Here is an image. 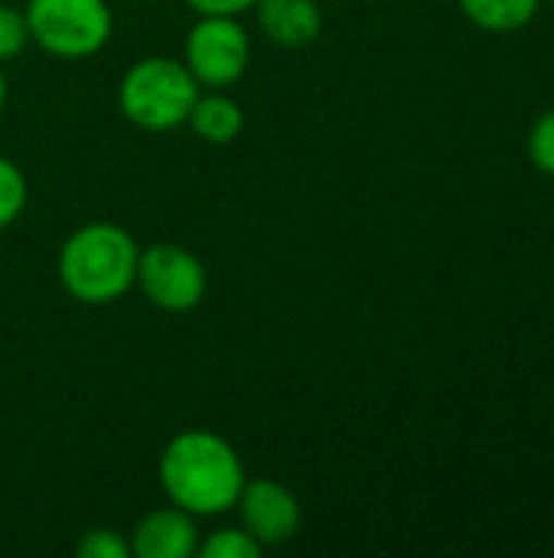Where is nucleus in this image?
Instances as JSON below:
<instances>
[{
  "instance_id": "nucleus-4",
  "label": "nucleus",
  "mask_w": 554,
  "mask_h": 558,
  "mask_svg": "<svg viewBox=\"0 0 554 558\" xmlns=\"http://www.w3.org/2000/svg\"><path fill=\"white\" fill-rule=\"evenodd\" d=\"M23 13L29 43L65 62L98 56L114 33L108 0H26Z\"/></svg>"
},
{
  "instance_id": "nucleus-17",
  "label": "nucleus",
  "mask_w": 554,
  "mask_h": 558,
  "mask_svg": "<svg viewBox=\"0 0 554 558\" xmlns=\"http://www.w3.org/2000/svg\"><path fill=\"white\" fill-rule=\"evenodd\" d=\"M258 0H186V7L202 16V13H225V16H242L255 7Z\"/></svg>"
},
{
  "instance_id": "nucleus-12",
  "label": "nucleus",
  "mask_w": 554,
  "mask_h": 558,
  "mask_svg": "<svg viewBox=\"0 0 554 558\" xmlns=\"http://www.w3.org/2000/svg\"><path fill=\"white\" fill-rule=\"evenodd\" d=\"M29 203V183L26 173L0 154V232L10 229Z\"/></svg>"
},
{
  "instance_id": "nucleus-18",
  "label": "nucleus",
  "mask_w": 554,
  "mask_h": 558,
  "mask_svg": "<svg viewBox=\"0 0 554 558\" xmlns=\"http://www.w3.org/2000/svg\"><path fill=\"white\" fill-rule=\"evenodd\" d=\"M7 108V75H3V65H0V114Z\"/></svg>"
},
{
  "instance_id": "nucleus-2",
  "label": "nucleus",
  "mask_w": 554,
  "mask_h": 558,
  "mask_svg": "<svg viewBox=\"0 0 554 558\" xmlns=\"http://www.w3.org/2000/svg\"><path fill=\"white\" fill-rule=\"evenodd\" d=\"M140 245L137 239L108 219L78 226L59 248L56 275L62 291L88 307H108L137 284Z\"/></svg>"
},
{
  "instance_id": "nucleus-8",
  "label": "nucleus",
  "mask_w": 554,
  "mask_h": 558,
  "mask_svg": "<svg viewBox=\"0 0 554 558\" xmlns=\"http://www.w3.org/2000/svg\"><path fill=\"white\" fill-rule=\"evenodd\" d=\"M127 539H131V556L137 558H193L202 536L196 517L170 504L144 513Z\"/></svg>"
},
{
  "instance_id": "nucleus-16",
  "label": "nucleus",
  "mask_w": 554,
  "mask_h": 558,
  "mask_svg": "<svg viewBox=\"0 0 554 558\" xmlns=\"http://www.w3.org/2000/svg\"><path fill=\"white\" fill-rule=\"evenodd\" d=\"M529 150H532V160L545 170L554 173V111H549L535 131H532V141H529Z\"/></svg>"
},
{
  "instance_id": "nucleus-10",
  "label": "nucleus",
  "mask_w": 554,
  "mask_h": 558,
  "mask_svg": "<svg viewBox=\"0 0 554 558\" xmlns=\"http://www.w3.org/2000/svg\"><path fill=\"white\" fill-rule=\"evenodd\" d=\"M196 137H202L206 144H232L242 128H245V111L242 105L225 95L222 88H209V92H199L193 111H189V121Z\"/></svg>"
},
{
  "instance_id": "nucleus-3",
  "label": "nucleus",
  "mask_w": 554,
  "mask_h": 558,
  "mask_svg": "<svg viewBox=\"0 0 554 558\" xmlns=\"http://www.w3.org/2000/svg\"><path fill=\"white\" fill-rule=\"evenodd\" d=\"M199 92L202 88L193 78V72L183 65V59L144 56L121 75L118 108L134 128L163 134L189 121Z\"/></svg>"
},
{
  "instance_id": "nucleus-11",
  "label": "nucleus",
  "mask_w": 554,
  "mask_h": 558,
  "mask_svg": "<svg viewBox=\"0 0 554 558\" xmlns=\"http://www.w3.org/2000/svg\"><path fill=\"white\" fill-rule=\"evenodd\" d=\"M460 7L477 26L503 33L526 26L535 16L539 0H460Z\"/></svg>"
},
{
  "instance_id": "nucleus-1",
  "label": "nucleus",
  "mask_w": 554,
  "mask_h": 558,
  "mask_svg": "<svg viewBox=\"0 0 554 558\" xmlns=\"http://www.w3.org/2000/svg\"><path fill=\"white\" fill-rule=\"evenodd\" d=\"M167 500L196 520L232 513L245 487V464L229 438L209 428H186L167 441L157 464Z\"/></svg>"
},
{
  "instance_id": "nucleus-5",
  "label": "nucleus",
  "mask_w": 554,
  "mask_h": 558,
  "mask_svg": "<svg viewBox=\"0 0 554 558\" xmlns=\"http://www.w3.org/2000/svg\"><path fill=\"white\" fill-rule=\"evenodd\" d=\"M251 62V39L238 16L202 13L186 33L183 65L193 72L199 88H229L242 82Z\"/></svg>"
},
{
  "instance_id": "nucleus-7",
  "label": "nucleus",
  "mask_w": 554,
  "mask_h": 558,
  "mask_svg": "<svg viewBox=\"0 0 554 558\" xmlns=\"http://www.w3.org/2000/svg\"><path fill=\"white\" fill-rule=\"evenodd\" d=\"M235 510H238L242 530L261 549L291 543L300 533V523H304L300 500L291 494V487H284L281 481H271V477L245 481Z\"/></svg>"
},
{
  "instance_id": "nucleus-15",
  "label": "nucleus",
  "mask_w": 554,
  "mask_h": 558,
  "mask_svg": "<svg viewBox=\"0 0 554 558\" xmlns=\"http://www.w3.org/2000/svg\"><path fill=\"white\" fill-rule=\"evenodd\" d=\"M75 556L82 558H131V539L118 530H88L75 543Z\"/></svg>"
},
{
  "instance_id": "nucleus-14",
  "label": "nucleus",
  "mask_w": 554,
  "mask_h": 558,
  "mask_svg": "<svg viewBox=\"0 0 554 558\" xmlns=\"http://www.w3.org/2000/svg\"><path fill=\"white\" fill-rule=\"evenodd\" d=\"M29 46V26L23 7L0 3V65L16 59Z\"/></svg>"
},
{
  "instance_id": "nucleus-13",
  "label": "nucleus",
  "mask_w": 554,
  "mask_h": 558,
  "mask_svg": "<svg viewBox=\"0 0 554 558\" xmlns=\"http://www.w3.org/2000/svg\"><path fill=\"white\" fill-rule=\"evenodd\" d=\"M264 553L242 526H222L216 533H209L206 539H199V558H258Z\"/></svg>"
},
{
  "instance_id": "nucleus-9",
  "label": "nucleus",
  "mask_w": 554,
  "mask_h": 558,
  "mask_svg": "<svg viewBox=\"0 0 554 558\" xmlns=\"http://www.w3.org/2000/svg\"><path fill=\"white\" fill-rule=\"evenodd\" d=\"M251 13L264 39L281 49H304L317 43L323 29V13L317 0H258Z\"/></svg>"
},
{
  "instance_id": "nucleus-6",
  "label": "nucleus",
  "mask_w": 554,
  "mask_h": 558,
  "mask_svg": "<svg viewBox=\"0 0 554 558\" xmlns=\"http://www.w3.org/2000/svg\"><path fill=\"white\" fill-rule=\"evenodd\" d=\"M147 304L163 314H189L202 304L209 291L206 265L183 245L157 242L140 248L137 262V284Z\"/></svg>"
}]
</instances>
